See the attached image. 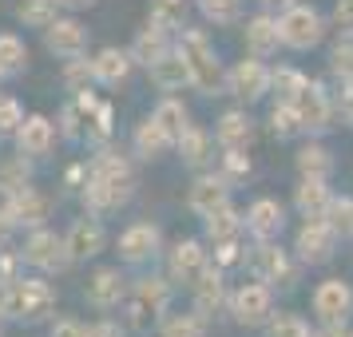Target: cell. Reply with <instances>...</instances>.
Segmentation results:
<instances>
[{
	"mask_svg": "<svg viewBox=\"0 0 353 337\" xmlns=\"http://www.w3.org/2000/svg\"><path fill=\"white\" fill-rule=\"evenodd\" d=\"M135 194V171L123 155L115 151H103L92 159L88 167V183H83V207L88 214H108V210H119L123 203H131Z\"/></svg>",
	"mask_w": 353,
	"mask_h": 337,
	"instance_id": "cell-1",
	"label": "cell"
},
{
	"mask_svg": "<svg viewBox=\"0 0 353 337\" xmlns=\"http://www.w3.org/2000/svg\"><path fill=\"white\" fill-rule=\"evenodd\" d=\"M175 48L183 52V60L191 68V88L203 92V96H226V72H223V60L214 44L207 40V32L199 28H183L175 40Z\"/></svg>",
	"mask_w": 353,
	"mask_h": 337,
	"instance_id": "cell-2",
	"label": "cell"
},
{
	"mask_svg": "<svg viewBox=\"0 0 353 337\" xmlns=\"http://www.w3.org/2000/svg\"><path fill=\"white\" fill-rule=\"evenodd\" d=\"M56 309V289L44 278H24L0 286V318L12 321H44Z\"/></svg>",
	"mask_w": 353,
	"mask_h": 337,
	"instance_id": "cell-3",
	"label": "cell"
},
{
	"mask_svg": "<svg viewBox=\"0 0 353 337\" xmlns=\"http://www.w3.org/2000/svg\"><path fill=\"white\" fill-rule=\"evenodd\" d=\"M278 32H282V48L310 52L325 40L330 24H325V17H321L314 4H290V8H282V17H278Z\"/></svg>",
	"mask_w": 353,
	"mask_h": 337,
	"instance_id": "cell-4",
	"label": "cell"
},
{
	"mask_svg": "<svg viewBox=\"0 0 353 337\" xmlns=\"http://www.w3.org/2000/svg\"><path fill=\"white\" fill-rule=\"evenodd\" d=\"M171 305V282L167 278H139L135 286L128 289V318L135 329H151L155 321H163Z\"/></svg>",
	"mask_w": 353,
	"mask_h": 337,
	"instance_id": "cell-5",
	"label": "cell"
},
{
	"mask_svg": "<svg viewBox=\"0 0 353 337\" xmlns=\"http://www.w3.org/2000/svg\"><path fill=\"white\" fill-rule=\"evenodd\" d=\"M310 309L321 325H345L353 314V286L345 278H325L318 282L314 298H310Z\"/></svg>",
	"mask_w": 353,
	"mask_h": 337,
	"instance_id": "cell-6",
	"label": "cell"
},
{
	"mask_svg": "<svg viewBox=\"0 0 353 337\" xmlns=\"http://www.w3.org/2000/svg\"><path fill=\"white\" fill-rule=\"evenodd\" d=\"M24 262L28 266H36V270H44V274H60L72 266V254H68V242L64 234H56V230H32L28 234V242H24Z\"/></svg>",
	"mask_w": 353,
	"mask_h": 337,
	"instance_id": "cell-7",
	"label": "cell"
},
{
	"mask_svg": "<svg viewBox=\"0 0 353 337\" xmlns=\"http://www.w3.org/2000/svg\"><path fill=\"white\" fill-rule=\"evenodd\" d=\"M230 314H234L239 325H250V329L266 325L274 318V286H266V282H246V286H239L230 294Z\"/></svg>",
	"mask_w": 353,
	"mask_h": 337,
	"instance_id": "cell-8",
	"label": "cell"
},
{
	"mask_svg": "<svg viewBox=\"0 0 353 337\" xmlns=\"http://www.w3.org/2000/svg\"><path fill=\"white\" fill-rule=\"evenodd\" d=\"M337 250V230L330 218H305L302 230H298V238H294V254L298 262L305 266H321V262H330Z\"/></svg>",
	"mask_w": 353,
	"mask_h": 337,
	"instance_id": "cell-9",
	"label": "cell"
},
{
	"mask_svg": "<svg viewBox=\"0 0 353 337\" xmlns=\"http://www.w3.org/2000/svg\"><path fill=\"white\" fill-rule=\"evenodd\" d=\"M270 83H274V68L262 64V56L239 60V64L226 72V92L246 99V103H258L262 96H270Z\"/></svg>",
	"mask_w": 353,
	"mask_h": 337,
	"instance_id": "cell-10",
	"label": "cell"
},
{
	"mask_svg": "<svg viewBox=\"0 0 353 337\" xmlns=\"http://www.w3.org/2000/svg\"><path fill=\"white\" fill-rule=\"evenodd\" d=\"M210 266H214V258H210V250L199 238L175 242V250L167 258V274H171V282H179V286H194Z\"/></svg>",
	"mask_w": 353,
	"mask_h": 337,
	"instance_id": "cell-11",
	"label": "cell"
},
{
	"mask_svg": "<svg viewBox=\"0 0 353 337\" xmlns=\"http://www.w3.org/2000/svg\"><path fill=\"white\" fill-rule=\"evenodd\" d=\"M44 48L52 56H60V60H80L83 52H88V28L72 17H56L44 28Z\"/></svg>",
	"mask_w": 353,
	"mask_h": 337,
	"instance_id": "cell-12",
	"label": "cell"
},
{
	"mask_svg": "<svg viewBox=\"0 0 353 337\" xmlns=\"http://www.w3.org/2000/svg\"><path fill=\"white\" fill-rule=\"evenodd\" d=\"M250 270H254V278L258 282H266V286H290V282H294L290 254L274 238L254 246V254H250Z\"/></svg>",
	"mask_w": 353,
	"mask_h": 337,
	"instance_id": "cell-13",
	"label": "cell"
},
{
	"mask_svg": "<svg viewBox=\"0 0 353 337\" xmlns=\"http://www.w3.org/2000/svg\"><path fill=\"white\" fill-rule=\"evenodd\" d=\"M159 246H163V230L155 223H131L119 234V254L131 266H143L151 258H159Z\"/></svg>",
	"mask_w": 353,
	"mask_h": 337,
	"instance_id": "cell-14",
	"label": "cell"
},
{
	"mask_svg": "<svg viewBox=\"0 0 353 337\" xmlns=\"http://www.w3.org/2000/svg\"><path fill=\"white\" fill-rule=\"evenodd\" d=\"M4 210L12 214L17 230L20 226H24V230H40V226L48 223V214H52V198L48 194H40L36 187H24V191H17V194L4 198Z\"/></svg>",
	"mask_w": 353,
	"mask_h": 337,
	"instance_id": "cell-15",
	"label": "cell"
},
{
	"mask_svg": "<svg viewBox=\"0 0 353 337\" xmlns=\"http://www.w3.org/2000/svg\"><path fill=\"white\" fill-rule=\"evenodd\" d=\"M64 242H68L72 262H88V258H96L108 246V230H103V223H99L96 214H83V218H76V223L68 226Z\"/></svg>",
	"mask_w": 353,
	"mask_h": 337,
	"instance_id": "cell-16",
	"label": "cell"
},
{
	"mask_svg": "<svg viewBox=\"0 0 353 337\" xmlns=\"http://www.w3.org/2000/svg\"><path fill=\"white\" fill-rule=\"evenodd\" d=\"M128 278H123V270L119 266H99L92 278H88V286H83V294H88V302L99 305V309H112V305L128 302Z\"/></svg>",
	"mask_w": 353,
	"mask_h": 337,
	"instance_id": "cell-17",
	"label": "cell"
},
{
	"mask_svg": "<svg viewBox=\"0 0 353 337\" xmlns=\"http://www.w3.org/2000/svg\"><path fill=\"white\" fill-rule=\"evenodd\" d=\"M226 203H230V183H226L219 171H214V175H199L191 183V191H187V207H191L199 218L214 214V210L226 207Z\"/></svg>",
	"mask_w": 353,
	"mask_h": 337,
	"instance_id": "cell-18",
	"label": "cell"
},
{
	"mask_svg": "<svg viewBox=\"0 0 353 337\" xmlns=\"http://www.w3.org/2000/svg\"><path fill=\"white\" fill-rule=\"evenodd\" d=\"M56 143V123H52L48 115H24V123L17 131V147L20 155H28V159H44Z\"/></svg>",
	"mask_w": 353,
	"mask_h": 337,
	"instance_id": "cell-19",
	"label": "cell"
},
{
	"mask_svg": "<svg viewBox=\"0 0 353 337\" xmlns=\"http://www.w3.org/2000/svg\"><path fill=\"white\" fill-rule=\"evenodd\" d=\"M282 226H286V207H282L278 198H254V203H250V210H246V230H250L258 242L278 238Z\"/></svg>",
	"mask_w": 353,
	"mask_h": 337,
	"instance_id": "cell-20",
	"label": "cell"
},
{
	"mask_svg": "<svg viewBox=\"0 0 353 337\" xmlns=\"http://www.w3.org/2000/svg\"><path fill=\"white\" fill-rule=\"evenodd\" d=\"M294 108L302 115L305 131H325L330 119H334V103H330V96H325L321 83H305L302 92H298V99H294Z\"/></svg>",
	"mask_w": 353,
	"mask_h": 337,
	"instance_id": "cell-21",
	"label": "cell"
},
{
	"mask_svg": "<svg viewBox=\"0 0 353 337\" xmlns=\"http://www.w3.org/2000/svg\"><path fill=\"white\" fill-rule=\"evenodd\" d=\"M214 139H219V147L223 151H250V143H254V119H250V112H242V108H234V112H226L219 123H214Z\"/></svg>",
	"mask_w": 353,
	"mask_h": 337,
	"instance_id": "cell-22",
	"label": "cell"
},
{
	"mask_svg": "<svg viewBox=\"0 0 353 337\" xmlns=\"http://www.w3.org/2000/svg\"><path fill=\"white\" fill-rule=\"evenodd\" d=\"M147 76H151V83L159 88V92H183V88H191V68H187V60H183V52L171 48L163 60H155V64L147 68Z\"/></svg>",
	"mask_w": 353,
	"mask_h": 337,
	"instance_id": "cell-23",
	"label": "cell"
},
{
	"mask_svg": "<svg viewBox=\"0 0 353 337\" xmlns=\"http://www.w3.org/2000/svg\"><path fill=\"white\" fill-rule=\"evenodd\" d=\"M131 68H135L131 48H99L96 56H92L96 83H103V88H119V83L131 76Z\"/></svg>",
	"mask_w": 353,
	"mask_h": 337,
	"instance_id": "cell-24",
	"label": "cell"
},
{
	"mask_svg": "<svg viewBox=\"0 0 353 337\" xmlns=\"http://www.w3.org/2000/svg\"><path fill=\"white\" fill-rule=\"evenodd\" d=\"M246 48H250V56H262V60L282 48L278 17H270V12H258V17L246 20Z\"/></svg>",
	"mask_w": 353,
	"mask_h": 337,
	"instance_id": "cell-25",
	"label": "cell"
},
{
	"mask_svg": "<svg viewBox=\"0 0 353 337\" xmlns=\"http://www.w3.org/2000/svg\"><path fill=\"white\" fill-rule=\"evenodd\" d=\"M171 48H175V36L167 32V28L147 24V28H139V36L131 40V60H135V64H143V68H151L155 60H163Z\"/></svg>",
	"mask_w": 353,
	"mask_h": 337,
	"instance_id": "cell-26",
	"label": "cell"
},
{
	"mask_svg": "<svg viewBox=\"0 0 353 337\" xmlns=\"http://www.w3.org/2000/svg\"><path fill=\"white\" fill-rule=\"evenodd\" d=\"M334 203V191H330V178H302L298 191H294V207L302 218H325V210Z\"/></svg>",
	"mask_w": 353,
	"mask_h": 337,
	"instance_id": "cell-27",
	"label": "cell"
},
{
	"mask_svg": "<svg viewBox=\"0 0 353 337\" xmlns=\"http://www.w3.org/2000/svg\"><path fill=\"white\" fill-rule=\"evenodd\" d=\"M175 147H179V159L187 163V167H207L214 159V135L203 131L199 123H191V127L183 131L175 139Z\"/></svg>",
	"mask_w": 353,
	"mask_h": 337,
	"instance_id": "cell-28",
	"label": "cell"
},
{
	"mask_svg": "<svg viewBox=\"0 0 353 337\" xmlns=\"http://www.w3.org/2000/svg\"><path fill=\"white\" fill-rule=\"evenodd\" d=\"M131 143H135V155H143V159H163V155L175 147V139H171V135H167V131H163L151 115H147L143 123L135 127Z\"/></svg>",
	"mask_w": 353,
	"mask_h": 337,
	"instance_id": "cell-29",
	"label": "cell"
},
{
	"mask_svg": "<svg viewBox=\"0 0 353 337\" xmlns=\"http://www.w3.org/2000/svg\"><path fill=\"white\" fill-rule=\"evenodd\" d=\"M194 314H203V318H210V314H219V305L226 302V289H223V274H219V266H210L199 282H194Z\"/></svg>",
	"mask_w": 353,
	"mask_h": 337,
	"instance_id": "cell-30",
	"label": "cell"
},
{
	"mask_svg": "<svg viewBox=\"0 0 353 337\" xmlns=\"http://www.w3.org/2000/svg\"><path fill=\"white\" fill-rule=\"evenodd\" d=\"M203 223H207V242L219 246V242H234L242 230H246V214H239V210L226 203V207H219L214 214H207Z\"/></svg>",
	"mask_w": 353,
	"mask_h": 337,
	"instance_id": "cell-31",
	"label": "cell"
},
{
	"mask_svg": "<svg viewBox=\"0 0 353 337\" xmlns=\"http://www.w3.org/2000/svg\"><path fill=\"white\" fill-rule=\"evenodd\" d=\"M24 187H32V159H28V155H8V159H0V194L8 198V194L24 191Z\"/></svg>",
	"mask_w": 353,
	"mask_h": 337,
	"instance_id": "cell-32",
	"label": "cell"
},
{
	"mask_svg": "<svg viewBox=\"0 0 353 337\" xmlns=\"http://www.w3.org/2000/svg\"><path fill=\"white\" fill-rule=\"evenodd\" d=\"M294 167H298V178H330L334 175V159L321 143H305L298 155H294Z\"/></svg>",
	"mask_w": 353,
	"mask_h": 337,
	"instance_id": "cell-33",
	"label": "cell"
},
{
	"mask_svg": "<svg viewBox=\"0 0 353 337\" xmlns=\"http://www.w3.org/2000/svg\"><path fill=\"white\" fill-rule=\"evenodd\" d=\"M151 119H155V123L171 135V139H179L183 131L191 127V112H187V108H183V99H175V96L159 99V108L151 112Z\"/></svg>",
	"mask_w": 353,
	"mask_h": 337,
	"instance_id": "cell-34",
	"label": "cell"
},
{
	"mask_svg": "<svg viewBox=\"0 0 353 337\" xmlns=\"http://www.w3.org/2000/svg\"><path fill=\"white\" fill-rule=\"evenodd\" d=\"M60 17V0H17V20L24 28H48Z\"/></svg>",
	"mask_w": 353,
	"mask_h": 337,
	"instance_id": "cell-35",
	"label": "cell"
},
{
	"mask_svg": "<svg viewBox=\"0 0 353 337\" xmlns=\"http://www.w3.org/2000/svg\"><path fill=\"white\" fill-rule=\"evenodd\" d=\"M187 0H151V12H147V24H155V28H167V32H175V28H187Z\"/></svg>",
	"mask_w": 353,
	"mask_h": 337,
	"instance_id": "cell-36",
	"label": "cell"
},
{
	"mask_svg": "<svg viewBox=\"0 0 353 337\" xmlns=\"http://www.w3.org/2000/svg\"><path fill=\"white\" fill-rule=\"evenodd\" d=\"M28 68V44L17 32H0V72L4 76H17Z\"/></svg>",
	"mask_w": 353,
	"mask_h": 337,
	"instance_id": "cell-37",
	"label": "cell"
},
{
	"mask_svg": "<svg viewBox=\"0 0 353 337\" xmlns=\"http://www.w3.org/2000/svg\"><path fill=\"white\" fill-rule=\"evenodd\" d=\"M159 337H207V318L203 314H175V318L163 321Z\"/></svg>",
	"mask_w": 353,
	"mask_h": 337,
	"instance_id": "cell-38",
	"label": "cell"
},
{
	"mask_svg": "<svg viewBox=\"0 0 353 337\" xmlns=\"http://www.w3.org/2000/svg\"><path fill=\"white\" fill-rule=\"evenodd\" d=\"M270 131L278 135V139H294V135H302V115H298V108L294 103H274L270 108Z\"/></svg>",
	"mask_w": 353,
	"mask_h": 337,
	"instance_id": "cell-39",
	"label": "cell"
},
{
	"mask_svg": "<svg viewBox=\"0 0 353 337\" xmlns=\"http://www.w3.org/2000/svg\"><path fill=\"white\" fill-rule=\"evenodd\" d=\"M305 83H310V80H305L298 68H278V72H274L270 92L278 96V103H294V99H298V92H302Z\"/></svg>",
	"mask_w": 353,
	"mask_h": 337,
	"instance_id": "cell-40",
	"label": "cell"
},
{
	"mask_svg": "<svg viewBox=\"0 0 353 337\" xmlns=\"http://www.w3.org/2000/svg\"><path fill=\"white\" fill-rule=\"evenodd\" d=\"M194 4L210 24H239L242 17V0H194Z\"/></svg>",
	"mask_w": 353,
	"mask_h": 337,
	"instance_id": "cell-41",
	"label": "cell"
},
{
	"mask_svg": "<svg viewBox=\"0 0 353 337\" xmlns=\"http://www.w3.org/2000/svg\"><path fill=\"white\" fill-rule=\"evenodd\" d=\"M266 334L270 337H310L314 329H310V321L302 314H274L266 321Z\"/></svg>",
	"mask_w": 353,
	"mask_h": 337,
	"instance_id": "cell-42",
	"label": "cell"
},
{
	"mask_svg": "<svg viewBox=\"0 0 353 337\" xmlns=\"http://www.w3.org/2000/svg\"><path fill=\"white\" fill-rule=\"evenodd\" d=\"M325 218L334 223V230H337V238H353V198H337L334 194V203H330V210H325Z\"/></svg>",
	"mask_w": 353,
	"mask_h": 337,
	"instance_id": "cell-43",
	"label": "cell"
},
{
	"mask_svg": "<svg viewBox=\"0 0 353 337\" xmlns=\"http://www.w3.org/2000/svg\"><path fill=\"white\" fill-rule=\"evenodd\" d=\"M20 123H24V108H20L12 96H0V139H17Z\"/></svg>",
	"mask_w": 353,
	"mask_h": 337,
	"instance_id": "cell-44",
	"label": "cell"
},
{
	"mask_svg": "<svg viewBox=\"0 0 353 337\" xmlns=\"http://www.w3.org/2000/svg\"><path fill=\"white\" fill-rule=\"evenodd\" d=\"M64 83H68V92H88V88L96 83V72H92V60H68Z\"/></svg>",
	"mask_w": 353,
	"mask_h": 337,
	"instance_id": "cell-45",
	"label": "cell"
},
{
	"mask_svg": "<svg viewBox=\"0 0 353 337\" xmlns=\"http://www.w3.org/2000/svg\"><path fill=\"white\" fill-rule=\"evenodd\" d=\"M219 175L234 187L239 178L250 175V155H246V151H234V147H230V151H223V171H219Z\"/></svg>",
	"mask_w": 353,
	"mask_h": 337,
	"instance_id": "cell-46",
	"label": "cell"
},
{
	"mask_svg": "<svg viewBox=\"0 0 353 337\" xmlns=\"http://www.w3.org/2000/svg\"><path fill=\"white\" fill-rule=\"evenodd\" d=\"M330 72L341 76V80H350V76H353V40H350V36H341V44L330 52Z\"/></svg>",
	"mask_w": 353,
	"mask_h": 337,
	"instance_id": "cell-47",
	"label": "cell"
},
{
	"mask_svg": "<svg viewBox=\"0 0 353 337\" xmlns=\"http://www.w3.org/2000/svg\"><path fill=\"white\" fill-rule=\"evenodd\" d=\"M48 337H92V325H83L80 318H60V321H52Z\"/></svg>",
	"mask_w": 353,
	"mask_h": 337,
	"instance_id": "cell-48",
	"label": "cell"
},
{
	"mask_svg": "<svg viewBox=\"0 0 353 337\" xmlns=\"http://www.w3.org/2000/svg\"><path fill=\"white\" fill-rule=\"evenodd\" d=\"M334 28L353 40V0H337L334 4Z\"/></svg>",
	"mask_w": 353,
	"mask_h": 337,
	"instance_id": "cell-49",
	"label": "cell"
},
{
	"mask_svg": "<svg viewBox=\"0 0 353 337\" xmlns=\"http://www.w3.org/2000/svg\"><path fill=\"white\" fill-rule=\"evenodd\" d=\"M17 266H24V254H4V250H0V286H8V282L20 278Z\"/></svg>",
	"mask_w": 353,
	"mask_h": 337,
	"instance_id": "cell-50",
	"label": "cell"
},
{
	"mask_svg": "<svg viewBox=\"0 0 353 337\" xmlns=\"http://www.w3.org/2000/svg\"><path fill=\"white\" fill-rule=\"evenodd\" d=\"M337 103H341V115H345V123L353 127V76H350V80H341V99H337Z\"/></svg>",
	"mask_w": 353,
	"mask_h": 337,
	"instance_id": "cell-51",
	"label": "cell"
},
{
	"mask_svg": "<svg viewBox=\"0 0 353 337\" xmlns=\"http://www.w3.org/2000/svg\"><path fill=\"white\" fill-rule=\"evenodd\" d=\"M12 234H17V223H12V214H8V210L0 207V250L12 242Z\"/></svg>",
	"mask_w": 353,
	"mask_h": 337,
	"instance_id": "cell-52",
	"label": "cell"
},
{
	"mask_svg": "<svg viewBox=\"0 0 353 337\" xmlns=\"http://www.w3.org/2000/svg\"><path fill=\"white\" fill-rule=\"evenodd\" d=\"M92 337H123V329L115 321H99V325H92Z\"/></svg>",
	"mask_w": 353,
	"mask_h": 337,
	"instance_id": "cell-53",
	"label": "cell"
},
{
	"mask_svg": "<svg viewBox=\"0 0 353 337\" xmlns=\"http://www.w3.org/2000/svg\"><path fill=\"white\" fill-rule=\"evenodd\" d=\"M310 337H350V329H345V325H321V329H314Z\"/></svg>",
	"mask_w": 353,
	"mask_h": 337,
	"instance_id": "cell-54",
	"label": "cell"
},
{
	"mask_svg": "<svg viewBox=\"0 0 353 337\" xmlns=\"http://www.w3.org/2000/svg\"><path fill=\"white\" fill-rule=\"evenodd\" d=\"M88 4H96V0H60V8H88Z\"/></svg>",
	"mask_w": 353,
	"mask_h": 337,
	"instance_id": "cell-55",
	"label": "cell"
},
{
	"mask_svg": "<svg viewBox=\"0 0 353 337\" xmlns=\"http://www.w3.org/2000/svg\"><path fill=\"white\" fill-rule=\"evenodd\" d=\"M258 4H266V8H290V4H298V0H258Z\"/></svg>",
	"mask_w": 353,
	"mask_h": 337,
	"instance_id": "cell-56",
	"label": "cell"
},
{
	"mask_svg": "<svg viewBox=\"0 0 353 337\" xmlns=\"http://www.w3.org/2000/svg\"><path fill=\"white\" fill-rule=\"evenodd\" d=\"M0 80H4V72H0Z\"/></svg>",
	"mask_w": 353,
	"mask_h": 337,
	"instance_id": "cell-57",
	"label": "cell"
},
{
	"mask_svg": "<svg viewBox=\"0 0 353 337\" xmlns=\"http://www.w3.org/2000/svg\"><path fill=\"white\" fill-rule=\"evenodd\" d=\"M350 337H353V329H350Z\"/></svg>",
	"mask_w": 353,
	"mask_h": 337,
	"instance_id": "cell-58",
	"label": "cell"
}]
</instances>
